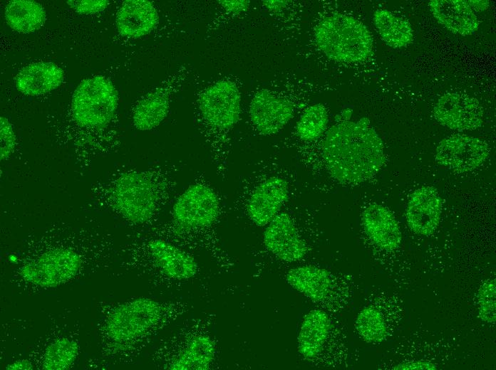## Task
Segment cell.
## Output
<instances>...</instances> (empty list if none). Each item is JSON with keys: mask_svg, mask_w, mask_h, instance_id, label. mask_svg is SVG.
<instances>
[{"mask_svg": "<svg viewBox=\"0 0 496 370\" xmlns=\"http://www.w3.org/2000/svg\"><path fill=\"white\" fill-rule=\"evenodd\" d=\"M291 202L265 226L262 235L264 251L286 264L305 260L314 253L320 239L314 210Z\"/></svg>", "mask_w": 496, "mask_h": 370, "instance_id": "7", "label": "cell"}, {"mask_svg": "<svg viewBox=\"0 0 496 370\" xmlns=\"http://www.w3.org/2000/svg\"><path fill=\"white\" fill-rule=\"evenodd\" d=\"M487 144L477 137L454 134L440 141L436 148L437 162L459 173L472 171L480 166L488 157Z\"/></svg>", "mask_w": 496, "mask_h": 370, "instance_id": "15", "label": "cell"}, {"mask_svg": "<svg viewBox=\"0 0 496 370\" xmlns=\"http://www.w3.org/2000/svg\"><path fill=\"white\" fill-rule=\"evenodd\" d=\"M355 328L358 336L368 343L378 344L385 341L390 332L382 305L376 301L366 305L356 318Z\"/></svg>", "mask_w": 496, "mask_h": 370, "instance_id": "25", "label": "cell"}, {"mask_svg": "<svg viewBox=\"0 0 496 370\" xmlns=\"http://www.w3.org/2000/svg\"><path fill=\"white\" fill-rule=\"evenodd\" d=\"M428 5L437 21L450 31L470 36L477 31V17L467 1L432 0Z\"/></svg>", "mask_w": 496, "mask_h": 370, "instance_id": "21", "label": "cell"}, {"mask_svg": "<svg viewBox=\"0 0 496 370\" xmlns=\"http://www.w3.org/2000/svg\"><path fill=\"white\" fill-rule=\"evenodd\" d=\"M392 369L396 370H435L437 366L429 361L417 360L403 361Z\"/></svg>", "mask_w": 496, "mask_h": 370, "instance_id": "32", "label": "cell"}, {"mask_svg": "<svg viewBox=\"0 0 496 370\" xmlns=\"http://www.w3.org/2000/svg\"><path fill=\"white\" fill-rule=\"evenodd\" d=\"M479 317L483 322L495 323L496 319V282L494 279L486 280L477 294Z\"/></svg>", "mask_w": 496, "mask_h": 370, "instance_id": "29", "label": "cell"}, {"mask_svg": "<svg viewBox=\"0 0 496 370\" xmlns=\"http://www.w3.org/2000/svg\"><path fill=\"white\" fill-rule=\"evenodd\" d=\"M296 174L274 158L257 162L242 177L235 208L257 227H265L296 196Z\"/></svg>", "mask_w": 496, "mask_h": 370, "instance_id": "4", "label": "cell"}, {"mask_svg": "<svg viewBox=\"0 0 496 370\" xmlns=\"http://www.w3.org/2000/svg\"><path fill=\"white\" fill-rule=\"evenodd\" d=\"M219 4L226 11L232 14H239L247 10L249 1L245 0L218 1Z\"/></svg>", "mask_w": 496, "mask_h": 370, "instance_id": "33", "label": "cell"}, {"mask_svg": "<svg viewBox=\"0 0 496 370\" xmlns=\"http://www.w3.org/2000/svg\"><path fill=\"white\" fill-rule=\"evenodd\" d=\"M177 173L174 164L123 166L93 185L92 201L130 225L148 226L175 197Z\"/></svg>", "mask_w": 496, "mask_h": 370, "instance_id": "2", "label": "cell"}, {"mask_svg": "<svg viewBox=\"0 0 496 370\" xmlns=\"http://www.w3.org/2000/svg\"><path fill=\"white\" fill-rule=\"evenodd\" d=\"M442 201L437 190L423 186L410 195L406 208V220L410 228L422 236L433 233L440 222Z\"/></svg>", "mask_w": 496, "mask_h": 370, "instance_id": "19", "label": "cell"}, {"mask_svg": "<svg viewBox=\"0 0 496 370\" xmlns=\"http://www.w3.org/2000/svg\"><path fill=\"white\" fill-rule=\"evenodd\" d=\"M8 25L20 33L38 30L46 21V12L38 2L31 0H12L5 7Z\"/></svg>", "mask_w": 496, "mask_h": 370, "instance_id": "24", "label": "cell"}, {"mask_svg": "<svg viewBox=\"0 0 496 370\" xmlns=\"http://www.w3.org/2000/svg\"><path fill=\"white\" fill-rule=\"evenodd\" d=\"M6 369L9 370H31L33 369V366L30 361L26 359L15 361L10 364H8Z\"/></svg>", "mask_w": 496, "mask_h": 370, "instance_id": "34", "label": "cell"}, {"mask_svg": "<svg viewBox=\"0 0 496 370\" xmlns=\"http://www.w3.org/2000/svg\"><path fill=\"white\" fill-rule=\"evenodd\" d=\"M241 95L229 80H219L200 94L195 117L211 154L217 175L226 179L231 147V132L241 113Z\"/></svg>", "mask_w": 496, "mask_h": 370, "instance_id": "6", "label": "cell"}, {"mask_svg": "<svg viewBox=\"0 0 496 370\" xmlns=\"http://www.w3.org/2000/svg\"><path fill=\"white\" fill-rule=\"evenodd\" d=\"M78 352L76 341L66 337L56 339L45 349L42 369L45 370H65L71 367Z\"/></svg>", "mask_w": 496, "mask_h": 370, "instance_id": "28", "label": "cell"}, {"mask_svg": "<svg viewBox=\"0 0 496 370\" xmlns=\"http://www.w3.org/2000/svg\"><path fill=\"white\" fill-rule=\"evenodd\" d=\"M318 48L330 59L354 63L371 53L373 39L366 26L355 18L335 14L321 19L315 28Z\"/></svg>", "mask_w": 496, "mask_h": 370, "instance_id": "9", "label": "cell"}, {"mask_svg": "<svg viewBox=\"0 0 496 370\" xmlns=\"http://www.w3.org/2000/svg\"><path fill=\"white\" fill-rule=\"evenodd\" d=\"M118 105V92L110 80L102 75L86 78L73 94L71 120L85 131H103L114 122Z\"/></svg>", "mask_w": 496, "mask_h": 370, "instance_id": "11", "label": "cell"}, {"mask_svg": "<svg viewBox=\"0 0 496 370\" xmlns=\"http://www.w3.org/2000/svg\"><path fill=\"white\" fill-rule=\"evenodd\" d=\"M262 4L268 9L275 12L283 9L288 4V1L269 0L263 1Z\"/></svg>", "mask_w": 496, "mask_h": 370, "instance_id": "35", "label": "cell"}, {"mask_svg": "<svg viewBox=\"0 0 496 370\" xmlns=\"http://www.w3.org/2000/svg\"><path fill=\"white\" fill-rule=\"evenodd\" d=\"M467 4L470 6V8L472 10H475L476 11H482L484 10H486L489 7V1H475V0H471V1H467Z\"/></svg>", "mask_w": 496, "mask_h": 370, "instance_id": "36", "label": "cell"}, {"mask_svg": "<svg viewBox=\"0 0 496 370\" xmlns=\"http://www.w3.org/2000/svg\"><path fill=\"white\" fill-rule=\"evenodd\" d=\"M180 75L172 78L146 94L135 104L131 113L133 126L138 130H150L167 117L172 93L179 88Z\"/></svg>", "mask_w": 496, "mask_h": 370, "instance_id": "17", "label": "cell"}, {"mask_svg": "<svg viewBox=\"0 0 496 370\" xmlns=\"http://www.w3.org/2000/svg\"><path fill=\"white\" fill-rule=\"evenodd\" d=\"M328 122V113L322 104L308 107L297 121L295 128L297 138L305 143L316 141L326 132Z\"/></svg>", "mask_w": 496, "mask_h": 370, "instance_id": "27", "label": "cell"}, {"mask_svg": "<svg viewBox=\"0 0 496 370\" xmlns=\"http://www.w3.org/2000/svg\"><path fill=\"white\" fill-rule=\"evenodd\" d=\"M162 314L157 301L140 297L115 307L105 322L108 336L115 342H125L146 333L156 324Z\"/></svg>", "mask_w": 496, "mask_h": 370, "instance_id": "13", "label": "cell"}, {"mask_svg": "<svg viewBox=\"0 0 496 370\" xmlns=\"http://www.w3.org/2000/svg\"><path fill=\"white\" fill-rule=\"evenodd\" d=\"M223 196L205 174H197L176 197L168 225L155 229V234L176 245L212 240L213 229L223 213Z\"/></svg>", "mask_w": 496, "mask_h": 370, "instance_id": "5", "label": "cell"}, {"mask_svg": "<svg viewBox=\"0 0 496 370\" xmlns=\"http://www.w3.org/2000/svg\"><path fill=\"white\" fill-rule=\"evenodd\" d=\"M302 359L317 367H336L347 359L343 332L332 314L314 307L302 318L297 337Z\"/></svg>", "mask_w": 496, "mask_h": 370, "instance_id": "8", "label": "cell"}, {"mask_svg": "<svg viewBox=\"0 0 496 370\" xmlns=\"http://www.w3.org/2000/svg\"><path fill=\"white\" fill-rule=\"evenodd\" d=\"M373 22L383 41L391 48L405 47L413 40V29L408 21L386 9L376 10Z\"/></svg>", "mask_w": 496, "mask_h": 370, "instance_id": "26", "label": "cell"}, {"mask_svg": "<svg viewBox=\"0 0 496 370\" xmlns=\"http://www.w3.org/2000/svg\"><path fill=\"white\" fill-rule=\"evenodd\" d=\"M433 115L438 122L453 130H475L483 122L480 103L463 93L449 92L440 97L434 106Z\"/></svg>", "mask_w": 496, "mask_h": 370, "instance_id": "16", "label": "cell"}, {"mask_svg": "<svg viewBox=\"0 0 496 370\" xmlns=\"http://www.w3.org/2000/svg\"><path fill=\"white\" fill-rule=\"evenodd\" d=\"M83 228H52L29 241L20 275L40 287H55L83 270L89 262L100 259L107 250L101 233Z\"/></svg>", "mask_w": 496, "mask_h": 370, "instance_id": "3", "label": "cell"}, {"mask_svg": "<svg viewBox=\"0 0 496 370\" xmlns=\"http://www.w3.org/2000/svg\"><path fill=\"white\" fill-rule=\"evenodd\" d=\"M215 344L208 335L191 338L169 364L172 370H207L215 357Z\"/></svg>", "mask_w": 496, "mask_h": 370, "instance_id": "23", "label": "cell"}, {"mask_svg": "<svg viewBox=\"0 0 496 370\" xmlns=\"http://www.w3.org/2000/svg\"><path fill=\"white\" fill-rule=\"evenodd\" d=\"M63 71L51 62H37L21 68L15 83L21 93L36 96L58 88L63 80Z\"/></svg>", "mask_w": 496, "mask_h": 370, "instance_id": "22", "label": "cell"}, {"mask_svg": "<svg viewBox=\"0 0 496 370\" xmlns=\"http://www.w3.org/2000/svg\"><path fill=\"white\" fill-rule=\"evenodd\" d=\"M285 278L315 307L335 314L348 303L352 292L350 278L315 265L294 266L286 273Z\"/></svg>", "mask_w": 496, "mask_h": 370, "instance_id": "10", "label": "cell"}, {"mask_svg": "<svg viewBox=\"0 0 496 370\" xmlns=\"http://www.w3.org/2000/svg\"><path fill=\"white\" fill-rule=\"evenodd\" d=\"M1 160L4 161L9 159L14 152L16 139L13 129V126L9 120L4 117H1Z\"/></svg>", "mask_w": 496, "mask_h": 370, "instance_id": "30", "label": "cell"}, {"mask_svg": "<svg viewBox=\"0 0 496 370\" xmlns=\"http://www.w3.org/2000/svg\"><path fill=\"white\" fill-rule=\"evenodd\" d=\"M68 5L81 14H95L103 11L109 4L105 0H70Z\"/></svg>", "mask_w": 496, "mask_h": 370, "instance_id": "31", "label": "cell"}, {"mask_svg": "<svg viewBox=\"0 0 496 370\" xmlns=\"http://www.w3.org/2000/svg\"><path fill=\"white\" fill-rule=\"evenodd\" d=\"M361 226L366 238L376 248L391 251L399 247L401 233L392 213L384 206L372 202L361 213Z\"/></svg>", "mask_w": 496, "mask_h": 370, "instance_id": "18", "label": "cell"}, {"mask_svg": "<svg viewBox=\"0 0 496 370\" xmlns=\"http://www.w3.org/2000/svg\"><path fill=\"white\" fill-rule=\"evenodd\" d=\"M295 106L289 100L267 89L259 90L252 97L248 111L250 125L259 134L273 135L293 118Z\"/></svg>", "mask_w": 496, "mask_h": 370, "instance_id": "14", "label": "cell"}, {"mask_svg": "<svg viewBox=\"0 0 496 370\" xmlns=\"http://www.w3.org/2000/svg\"><path fill=\"white\" fill-rule=\"evenodd\" d=\"M145 236L128 248L133 257L143 258L173 280H186L197 275L198 264L190 253L155 233Z\"/></svg>", "mask_w": 496, "mask_h": 370, "instance_id": "12", "label": "cell"}, {"mask_svg": "<svg viewBox=\"0 0 496 370\" xmlns=\"http://www.w3.org/2000/svg\"><path fill=\"white\" fill-rule=\"evenodd\" d=\"M302 163L312 185L326 191L331 183L358 185L371 179L385 162L383 144L369 120L343 121L331 126Z\"/></svg>", "mask_w": 496, "mask_h": 370, "instance_id": "1", "label": "cell"}, {"mask_svg": "<svg viewBox=\"0 0 496 370\" xmlns=\"http://www.w3.org/2000/svg\"><path fill=\"white\" fill-rule=\"evenodd\" d=\"M153 4L146 0H126L116 15L118 32L128 38H139L150 33L158 23Z\"/></svg>", "mask_w": 496, "mask_h": 370, "instance_id": "20", "label": "cell"}]
</instances>
